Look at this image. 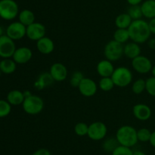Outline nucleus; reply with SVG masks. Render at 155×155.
Wrapping results in <instances>:
<instances>
[{
  "label": "nucleus",
  "instance_id": "25",
  "mask_svg": "<svg viewBox=\"0 0 155 155\" xmlns=\"http://www.w3.org/2000/svg\"><path fill=\"white\" fill-rule=\"evenodd\" d=\"M114 40L123 44L127 43L129 40H130V33H129L128 29H120L117 28L114 31L113 35Z\"/></svg>",
  "mask_w": 155,
  "mask_h": 155
},
{
  "label": "nucleus",
  "instance_id": "20",
  "mask_svg": "<svg viewBox=\"0 0 155 155\" xmlns=\"http://www.w3.org/2000/svg\"><path fill=\"white\" fill-rule=\"evenodd\" d=\"M24 99H25V96H24V92L19 90H12L7 95V101L11 105H14V106L22 105Z\"/></svg>",
  "mask_w": 155,
  "mask_h": 155
},
{
  "label": "nucleus",
  "instance_id": "42",
  "mask_svg": "<svg viewBox=\"0 0 155 155\" xmlns=\"http://www.w3.org/2000/svg\"><path fill=\"white\" fill-rule=\"evenodd\" d=\"M151 74H152L153 77H155V65H153L152 68H151Z\"/></svg>",
  "mask_w": 155,
  "mask_h": 155
},
{
  "label": "nucleus",
  "instance_id": "43",
  "mask_svg": "<svg viewBox=\"0 0 155 155\" xmlns=\"http://www.w3.org/2000/svg\"><path fill=\"white\" fill-rule=\"evenodd\" d=\"M3 33H4V30H3V28H2V27H1V26H0V37H1L2 36H3Z\"/></svg>",
  "mask_w": 155,
  "mask_h": 155
},
{
  "label": "nucleus",
  "instance_id": "35",
  "mask_svg": "<svg viewBox=\"0 0 155 155\" xmlns=\"http://www.w3.org/2000/svg\"><path fill=\"white\" fill-rule=\"evenodd\" d=\"M133 150L131 147H126L120 144L117 147L113 150L111 155H133Z\"/></svg>",
  "mask_w": 155,
  "mask_h": 155
},
{
  "label": "nucleus",
  "instance_id": "5",
  "mask_svg": "<svg viewBox=\"0 0 155 155\" xmlns=\"http://www.w3.org/2000/svg\"><path fill=\"white\" fill-rule=\"evenodd\" d=\"M19 15L18 5L15 0L0 1V17L6 21H12Z\"/></svg>",
  "mask_w": 155,
  "mask_h": 155
},
{
  "label": "nucleus",
  "instance_id": "19",
  "mask_svg": "<svg viewBox=\"0 0 155 155\" xmlns=\"http://www.w3.org/2000/svg\"><path fill=\"white\" fill-rule=\"evenodd\" d=\"M54 81L49 72H43L39 74L35 81L34 88L37 90H43L47 87L51 86Z\"/></svg>",
  "mask_w": 155,
  "mask_h": 155
},
{
  "label": "nucleus",
  "instance_id": "15",
  "mask_svg": "<svg viewBox=\"0 0 155 155\" xmlns=\"http://www.w3.org/2000/svg\"><path fill=\"white\" fill-rule=\"evenodd\" d=\"M32 57H33V52L27 46H21L16 49L12 56L13 60L17 64H21V65L30 62Z\"/></svg>",
  "mask_w": 155,
  "mask_h": 155
},
{
  "label": "nucleus",
  "instance_id": "11",
  "mask_svg": "<svg viewBox=\"0 0 155 155\" xmlns=\"http://www.w3.org/2000/svg\"><path fill=\"white\" fill-rule=\"evenodd\" d=\"M27 27L20 21L12 22L6 28V35L13 40H18L26 36Z\"/></svg>",
  "mask_w": 155,
  "mask_h": 155
},
{
  "label": "nucleus",
  "instance_id": "41",
  "mask_svg": "<svg viewBox=\"0 0 155 155\" xmlns=\"http://www.w3.org/2000/svg\"><path fill=\"white\" fill-rule=\"evenodd\" d=\"M133 155H146V154H145V152H143L142 150H134V151H133Z\"/></svg>",
  "mask_w": 155,
  "mask_h": 155
},
{
  "label": "nucleus",
  "instance_id": "14",
  "mask_svg": "<svg viewBox=\"0 0 155 155\" xmlns=\"http://www.w3.org/2000/svg\"><path fill=\"white\" fill-rule=\"evenodd\" d=\"M133 114L139 121H147L151 118L152 111L148 105L145 103H137L133 107Z\"/></svg>",
  "mask_w": 155,
  "mask_h": 155
},
{
  "label": "nucleus",
  "instance_id": "9",
  "mask_svg": "<svg viewBox=\"0 0 155 155\" xmlns=\"http://www.w3.org/2000/svg\"><path fill=\"white\" fill-rule=\"evenodd\" d=\"M16 50L15 40L11 39L7 35H3L0 37V57L9 59L12 57Z\"/></svg>",
  "mask_w": 155,
  "mask_h": 155
},
{
  "label": "nucleus",
  "instance_id": "8",
  "mask_svg": "<svg viewBox=\"0 0 155 155\" xmlns=\"http://www.w3.org/2000/svg\"><path fill=\"white\" fill-rule=\"evenodd\" d=\"M132 66L137 73L145 74H148L151 71L153 65L149 58L140 55L132 59Z\"/></svg>",
  "mask_w": 155,
  "mask_h": 155
},
{
  "label": "nucleus",
  "instance_id": "17",
  "mask_svg": "<svg viewBox=\"0 0 155 155\" xmlns=\"http://www.w3.org/2000/svg\"><path fill=\"white\" fill-rule=\"evenodd\" d=\"M37 50L42 55H49L54 51V41L48 36H44L38 41H36Z\"/></svg>",
  "mask_w": 155,
  "mask_h": 155
},
{
  "label": "nucleus",
  "instance_id": "10",
  "mask_svg": "<svg viewBox=\"0 0 155 155\" xmlns=\"http://www.w3.org/2000/svg\"><path fill=\"white\" fill-rule=\"evenodd\" d=\"M46 33V28L45 25L39 22L33 23L27 27L26 36L28 39L33 41H38L41 38L44 37Z\"/></svg>",
  "mask_w": 155,
  "mask_h": 155
},
{
  "label": "nucleus",
  "instance_id": "40",
  "mask_svg": "<svg viewBox=\"0 0 155 155\" xmlns=\"http://www.w3.org/2000/svg\"><path fill=\"white\" fill-rule=\"evenodd\" d=\"M149 143L151 144V145L153 147H154L155 148V130L154 132H151V138H150Z\"/></svg>",
  "mask_w": 155,
  "mask_h": 155
},
{
  "label": "nucleus",
  "instance_id": "18",
  "mask_svg": "<svg viewBox=\"0 0 155 155\" xmlns=\"http://www.w3.org/2000/svg\"><path fill=\"white\" fill-rule=\"evenodd\" d=\"M141 52L142 50L139 44L133 41L127 43V44L124 46V55L128 59H135L137 56H140Z\"/></svg>",
  "mask_w": 155,
  "mask_h": 155
},
{
  "label": "nucleus",
  "instance_id": "4",
  "mask_svg": "<svg viewBox=\"0 0 155 155\" xmlns=\"http://www.w3.org/2000/svg\"><path fill=\"white\" fill-rule=\"evenodd\" d=\"M114 85L119 88H126L133 81V74L130 68L124 66L116 68L111 75Z\"/></svg>",
  "mask_w": 155,
  "mask_h": 155
},
{
  "label": "nucleus",
  "instance_id": "26",
  "mask_svg": "<svg viewBox=\"0 0 155 155\" xmlns=\"http://www.w3.org/2000/svg\"><path fill=\"white\" fill-rule=\"evenodd\" d=\"M98 86L102 91L108 92V91H110L111 90H113L115 85L113 80H112L111 77H107L101 78L99 80V81H98Z\"/></svg>",
  "mask_w": 155,
  "mask_h": 155
},
{
  "label": "nucleus",
  "instance_id": "6",
  "mask_svg": "<svg viewBox=\"0 0 155 155\" xmlns=\"http://www.w3.org/2000/svg\"><path fill=\"white\" fill-rule=\"evenodd\" d=\"M105 59L110 62H117L124 56V45L117 41L110 40L104 49Z\"/></svg>",
  "mask_w": 155,
  "mask_h": 155
},
{
  "label": "nucleus",
  "instance_id": "12",
  "mask_svg": "<svg viewBox=\"0 0 155 155\" xmlns=\"http://www.w3.org/2000/svg\"><path fill=\"white\" fill-rule=\"evenodd\" d=\"M98 87V84L93 79L84 77L78 86V90L84 97H91L97 93Z\"/></svg>",
  "mask_w": 155,
  "mask_h": 155
},
{
  "label": "nucleus",
  "instance_id": "30",
  "mask_svg": "<svg viewBox=\"0 0 155 155\" xmlns=\"http://www.w3.org/2000/svg\"><path fill=\"white\" fill-rule=\"evenodd\" d=\"M151 132L147 128H142L137 130L138 141L140 142H149L151 136Z\"/></svg>",
  "mask_w": 155,
  "mask_h": 155
},
{
  "label": "nucleus",
  "instance_id": "2",
  "mask_svg": "<svg viewBox=\"0 0 155 155\" xmlns=\"http://www.w3.org/2000/svg\"><path fill=\"white\" fill-rule=\"evenodd\" d=\"M116 138L120 145L132 147L138 143L137 130L130 125L120 126L117 130Z\"/></svg>",
  "mask_w": 155,
  "mask_h": 155
},
{
  "label": "nucleus",
  "instance_id": "1",
  "mask_svg": "<svg viewBox=\"0 0 155 155\" xmlns=\"http://www.w3.org/2000/svg\"><path fill=\"white\" fill-rule=\"evenodd\" d=\"M128 31L130 40L139 44L147 42L151 34L148 22L143 19L133 21L129 27Z\"/></svg>",
  "mask_w": 155,
  "mask_h": 155
},
{
  "label": "nucleus",
  "instance_id": "22",
  "mask_svg": "<svg viewBox=\"0 0 155 155\" xmlns=\"http://www.w3.org/2000/svg\"><path fill=\"white\" fill-rule=\"evenodd\" d=\"M18 19L21 24L27 27L35 22L36 16H35L34 13L30 9H24L21 12H19Z\"/></svg>",
  "mask_w": 155,
  "mask_h": 155
},
{
  "label": "nucleus",
  "instance_id": "21",
  "mask_svg": "<svg viewBox=\"0 0 155 155\" xmlns=\"http://www.w3.org/2000/svg\"><path fill=\"white\" fill-rule=\"evenodd\" d=\"M141 9L143 17L150 20L155 18V0H145L141 5Z\"/></svg>",
  "mask_w": 155,
  "mask_h": 155
},
{
  "label": "nucleus",
  "instance_id": "27",
  "mask_svg": "<svg viewBox=\"0 0 155 155\" xmlns=\"http://www.w3.org/2000/svg\"><path fill=\"white\" fill-rule=\"evenodd\" d=\"M120 145L119 142L117 140L116 137L113 138V137H110V138H107L106 140H104V142L102 144V148L104 149V150H105L106 152H110L112 153L113 150H114L116 147H117Z\"/></svg>",
  "mask_w": 155,
  "mask_h": 155
},
{
  "label": "nucleus",
  "instance_id": "38",
  "mask_svg": "<svg viewBox=\"0 0 155 155\" xmlns=\"http://www.w3.org/2000/svg\"><path fill=\"white\" fill-rule=\"evenodd\" d=\"M127 2L130 5H139L142 4L143 0H127Z\"/></svg>",
  "mask_w": 155,
  "mask_h": 155
},
{
  "label": "nucleus",
  "instance_id": "3",
  "mask_svg": "<svg viewBox=\"0 0 155 155\" xmlns=\"http://www.w3.org/2000/svg\"><path fill=\"white\" fill-rule=\"evenodd\" d=\"M22 107L26 113L30 115H38L44 109V101L39 96L36 94H30L24 99L22 103Z\"/></svg>",
  "mask_w": 155,
  "mask_h": 155
},
{
  "label": "nucleus",
  "instance_id": "28",
  "mask_svg": "<svg viewBox=\"0 0 155 155\" xmlns=\"http://www.w3.org/2000/svg\"><path fill=\"white\" fill-rule=\"evenodd\" d=\"M127 13L131 17L133 21L142 19V18L143 17L140 5H130Z\"/></svg>",
  "mask_w": 155,
  "mask_h": 155
},
{
  "label": "nucleus",
  "instance_id": "44",
  "mask_svg": "<svg viewBox=\"0 0 155 155\" xmlns=\"http://www.w3.org/2000/svg\"><path fill=\"white\" fill-rule=\"evenodd\" d=\"M1 74H2V71H0V75H1Z\"/></svg>",
  "mask_w": 155,
  "mask_h": 155
},
{
  "label": "nucleus",
  "instance_id": "32",
  "mask_svg": "<svg viewBox=\"0 0 155 155\" xmlns=\"http://www.w3.org/2000/svg\"><path fill=\"white\" fill-rule=\"evenodd\" d=\"M83 78H84V75H83V72L80 71H76L73 73L72 76L70 79V84L74 88H78L80 82Z\"/></svg>",
  "mask_w": 155,
  "mask_h": 155
},
{
  "label": "nucleus",
  "instance_id": "33",
  "mask_svg": "<svg viewBox=\"0 0 155 155\" xmlns=\"http://www.w3.org/2000/svg\"><path fill=\"white\" fill-rule=\"evenodd\" d=\"M12 105L7 100H0V118H3L10 114Z\"/></svg>",
  "mask_w": 155,
  "mask_h": 155
},
{
  "label": "nucleus",
  "instance_id": "34",
  "mask_svg": "<svg viewBox=\"0 0 155 155\" xmlns=\"http://www.w3.org/2000/svg\"><path fill=\"white\" fill-rule=\"evenodd\" d=\"M145 91L149 95L155 97V77L151 76L145 80Z\"/></svg>",
  "mask_w": 155,
  "mask_h": 155
},
{
  "label": "nucleus",
  "instance_id": "13",
  "mask_svg": "<svg viewBox=\"0 0 155 155\" xmlns=\"http://www.w3.org/2000/svg\"><path fill=\"white\" fill-rule=\"evenodd\" d=\"M49 73L54 81L61 82L67 78L68 74V68L61 62H55L51 65Z\"/></svg>",
  "mask_w": 155,
  "mask_h": 155
},
{
  "label": "nucleus",
  "instance_id": "29",
  "mask_svg": "<svg viewBox=\"0 0 155 155\" xmlns=\"http://www.w3.org/2000/svg\"><path fill=\"white\" fill-rule=\"evenodd\" d=\"M145 91V80L139 78L133 82L132 91L135 94H141Z\"/></svg>",
  "mask_w": 155,
  "mask_h": 155
},
{
  "label": "nucleus",
  "instance_id": "39",
  "mask_svg": "<svg viewBox=\"0 0 155 155\" xmlns=\"http://www.w3.org/2000/svg\"><path fill=\"white\" fill-rule=\"evenodd\" d=\"M148 47L151 50H155V38H151L148 40Z\"/></svg>",
  "mask_w": 155,
  "mask_h": 155
},
{
  "label": "nucleus",
  "instance_id": "7",
  "mask_svg": "<svg viewBox=\"0 0 155 155\" xmlns=\"http://www.w3.org/2000/svg\"><path fill=\"white\" fill-rule=\"evenodd\" d=\"M107 133V127L102 122H93L89 125L87 136L92 141H101L105 138Z\"/></svg>",
  "mask_w": 155,
  "mask_h": 155
},
{
  "label": "nucleus",
  "instance_id": "31",
  "mask_svg": "<svg viewBox=\"0 0 155 155\" xmlns=\"http://www.w3.org/2000/svg\"><path fill=\"white\" fill-rule=\"evenodd\" d=\"M88 131H89V125L83 122L77 123L74 126V132L78 136H86L88 134Z\"/></svg>",
  "mask_w": 155,
  "mask_h": 155
},
{
  "label": "nucleus",
  "instance_id": "36",
  "mask_svg": "<svg viewBox=\"0 0 155 155\" xmlns=\"http://www.w3.org/2000/svg\"><path fill=\"white\" fill-rule=\"evenodd\" d=\"M31 155H52L51 151L46 148H39L35 150Z\"/></svg>",
  "mask_w": 155,
  "mask_h": 155
},
{
  "label": "nucleus",
  "instance_id": "16",
  "mask_svg": "<svg viewBox=\"0 0 155 155\" xmlns=\"http://www.w3.org/2000/svg\"><path fill=\"white\" fill-rule=\"evenodd\" d=\"M115 68L113 62L107 59H102L96 65V71L101 78L111 77Z\"/></svg>",
  "mask_w": 155,
  "mask_h": 155
},
{
  "label": "nucleus",
  "instance_id": "37",
  "mask_svg": "<svg viewBox=\"0 0 155 155\" xmlns=\"http://www.w3.org/2000/svg\"><path fill=\"white\" fill-rule=\"evenodd\" d=\"M148 25H149L150 31L153 34H155V18H152L148 22Z\"/></svg>",
  "mask_w": 155,
  "mask_h": 155
},
{
  "label": "nucleus",
  "instance_id": "24",
  "mask_svg": "<svg viewBox=\"0 0 155 155\" xmlns=\"http://www.w3.org/2000/svg\"><path fill=\"white\" fill-rule=\"evenodd\" d=\"M17 68V63L13 59H4L0 61V71L2 73L6 74H12L15 71Z\"/></svg>",
  "mask_w": 155,
  "mask_h": 155
},
{
  "label": "nucleus",
  "instance_id": "23",
  "mask_svg": "<svg viewBox=\"0 0 155 155\" xmlns=\"http://www.w3.org/2000/svg\"><path fill=\"white\" fill-rule=\"evenodd\" d=\"M133 22V19L128 13H122L118 15L115 18V25L120 29H128Z\"/></svg>",
  "mask_w": 155,
  "mask_h": 155
}]
</instances>
